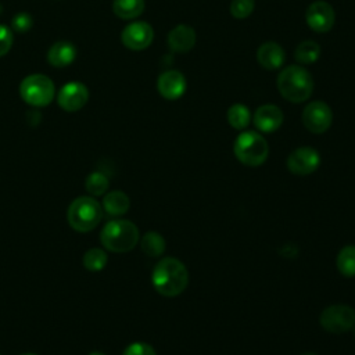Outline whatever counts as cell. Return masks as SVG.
I'll return each instance as SVG.
<instances>
[{"mask_svg": "<svg viewBox=\"0 0 355 355\" xmlns=\"http://www.w3.org/2000/svg\"><path fill=\"white\" fill-rule=\"evenodd\" d=\"M154 39V29L146 21H135L128 24L122 33L121 42L125 47L133 51H140L147 49Z\"/></svg>", "mask_w": 355, "mask_h": 355, "instance_id": "10", "label": "cell"}, {"mask_svg": "<svg viewBox=\"0 0 355 355\" xmlns=\"http://www.w3.org/2000/svg\"><path fill=\"white\" fill-rule=\"evenodd\" d=\"M90 355H105V354H103V352H98V351H94V352H92Z\"/></svg>", "mask_w": 355, "mask_h": 355, "instance_id": "30", "label": "cell"}, {"mask_svg": "<svg viewBox=\"0 0 355 355\" xmlns=\"http://www.w3.org/2000/svg\"><path fill=\"white\" fill-rule=\"evenodd\" d=\"M196 31L190 25L179 24L169 31L166 42L168 47L175 53H187L196 44Z\"/></svg>", "mask_w": 355, "mask_h": 355, "instance_id": "15", "label": "cell"}, {"mask_svg": "<svg viewBox=\"0 0 355 355\" xmlns=\"http://www.w3.org/2000/svg\"><path fill=\"white\" fill-rule=\"evenodd\" d=\"M301 355H318V354H315V352H304Z\"/></svg>", "mask_w": 355, "mask_h": 355, "instance_id": "31", "label": "cell"}, {"mask_svg": "<svg viewBox=\"0 0 355 355\" xmlns=\"http://www.w3.org/2000/svg\"><path fill=\"white\" fill-rule=\"evenodd\" d=\"M254 7H255L254 0H232L229 10L234 18L244 19L252 14Z\"/></svg>", "mask_w": 355, "mask_h": 355, "instance_id": "26", "label": "cell"}, {"mask_svg": "<svg viewBox=\"0 0 355 355\" xmlns=\"http://www.w3.org/2000/svg\"><path fill=\"white\" fill-rule=\"evenodd\" d=\"M32 25H33L32 15L28 12H24V11L15 14L11 19V29L18 33L28 32L32 28Z\"/></svg>", "mask_w": 355, "mask_h": 355, "instance_id": "27", "label": "cell"}, {"mask_svg": "<svg viewBox=\"0 0 355 355\" xmlns=\"http://www.w3.org/2000/svg\"><path fill=\"white\" fill-rule=\"evenodd\" d=\"M284 60H286L284 50L276 42H265L257 50L258 64L268 71L279 69L283 65Z\"/></svg>", "mask_w": 355, "mask_h": 355, "instance_id": "16", "label": "cell"}, {"mask_svg": "<svg viewBox=\"0 0 355 355\" xmlns=\"http://www.w3.org/2000/svg\"><path fill=\"white\" fill-rule=\"evenodd\" d=\"M67 219L73 230L80 233L90 232L101 222L103 207L90 196L78 197L69 204Z\"/></svg>", "mask_w": 355, "mask_h": 355, "instance_id": "4", "label": "cell"}, {"mask_svg": "<svg viewBox=\"0 0 355 355\" xmlns=\"http://www.w3.org/2000/svg\"><path fill=\"white\" fill-rule=\"evenodd\" d=\"M305 21L308 26L318 33L329 32L336 21L333 7L324 0H316L309 4L305 11Z\"/></svg>", "mask_w": 355, "mask_h": 355, "instance_id": "11", "label": "cell"}, {"mask_svg": "<svg viewBox=\"0 0 355 355\" xmlns=\"http://www.w3.org/2000/svg\"><path fill=\"white\" fill-rule=\"evenodd\" d=\"M286 164L287 169L294 175H311L320 165V154L318 153V150L309 146L298 147L288 154Z\"/></svg>", "mask_w": 355, "mask_h": 355, "instance_id": "9", "label": "cell"}, {"mask_svg": "<svg viewBox=\"0 0 355 355\" xmlns=\"http://www.w3.org/2000/svg\"><path fill=\"white\" fill-rule=\"evenodd\" d=\"M122 355H157L155 349L153 345L147 344V343H141V341H137V343H132L129 344Z\"/></svg>", "mask_w": 355, "mask_h": 355, "instance_id": "28", "label": "cell"}, {"mask_svg": "<svg viewBox=\"0 0 355 355\" xmlns=\"http://www.w3.org/2000/svg\"><path fill=\"white\" fill-rule=\"evenodd\" d=\"M336 265L338 272L345 277L355 276V245L349 244L340 250L337 254Z\"/></svg>", "mask_w": 355, "mask_h": 355, "instance_id": "22", "label": "cell"}, {"mask_svg": "<svg viewBox=\"0 0 355 355\" xmlns=\"http://www.w3.org/2000/svg\"><path fill=\"white\" fill-rule=\"evenodd\" d=\"M139 229L128 219H114L105 223L100 233L101 244L111 252H128L139 243Z\"/></svg>", "mask_w": 355, "mask_h": 355, "instance_id": "3", "label": "cell"}, {"mask_svg": "<svg viewBox=\"0 0 355 355\" xmlns=\"http://www.w3.org/2000/svg\"><path fill=\"white\" fill-rule=\"evenodd\" d=\"M108 257L101 248H90L83 255V266L90 272H100L107 265Z\"/></svg>", "mask_w": 355, "mask_h": 355, "instance_id": "24", "label": "cell"}, {"mask_svg": "<svg viewBox=\"0 0 355 355\" xmlns=\"http://www.w3.org/2000/svg\"><path fill=\"white\" fill-rule=\"evenodd\" d=\"M320 55V47L313 40H304L301 42L294 50V58L300 64H312Z\"/></svg>", "mask_w": 355, "mask_h": 355, "instance_id": "23", "label": "cell"}, {"mask_svg": "<svg viewBox=\"0 0 355 355\" xmlns=\"http://www.w3.org/2000/svg\"><path fill=\"white\" fill-rule=\"evenodd\" d=\"M21 98L32 107H46L55 96L53 80L43 73H32L22 79L19 85Z\"/></svg>", "mask_w": 355, "mask_h": 355, "instance_id": "6", "label": "cell"}, {"mask_svg": "<svg viewBox=\"0 0 355 355\" xmlns=\"http://www.w3.org/2000/svg\"><path fill=\"white\" fill-rule=\"evenodd\" d=\"M89 100V89L80 82H68L57 93L58 105L68 112L79 111Z\"/></svg>", "mask_w": 355, "mask_h": 355, "instance_id": "12", "label": "cell"}, {"mask_svg": "<svg viewBox=\"0 0 355 355\" xmlns=\"http://www.w3.org/2000/svg\"><path fill=\"white\" fill-rule=\"evenodd\" d=\"M76 57V47L67 40L55 42L47 51V61L55 68H64L73 62Z\"/></svg>", "mask_w": 355, "mask_h": 355, "instance_id": "17", "label": "cell"}, {"mask_svg": "<svg viewBox=\"0 0 355 355\" xmlns=\"http://www.w3.org/2000/svg\"><path fill=\"white\" fill-rule=\"evenodd\" d=\"M283 111L275 104H263L254 112L252 122L255 128L262 133H273L283 123Z\"/></svg>", "mask_w": 355, "mask_h": 355, "instance_id": "14", "label": "cell"}, {"mask_svg": "<svg viewBox=\"0 0 355 355\" xmlns=\"http://www.w3.org/2000/svg\"><path fill=\"white\" fill-rule=\"evenodd\" d=\"M1 12H3V6L0 4V14H1Z\"/></svg>", "mask_w": 355, "mask_h": 355, "instance_id": "32", "label": "cell"}, {"mask_svg": "<svg viewBox=\"0 0 355 355\" xmlns=\"http://www.w3.org/2000/svg\"><path fill=\"white\" fill-rule=\"evenodd\" d=\"M151 283L158 294L169 298L178 297L189 284V270L180 259L166 257L154 266Z\"/></svg>", "mask_w": 355, "mask_h": 355, "instance_id": "1", "label": "cell"}, {"mask_svg": "<svg viewBox=\"0 0 355 355\" xmlns=\"http://www.w3.org/2000/svg\"><path fill=\"white\" fill-rule=\"evenodd\" d=\"M301 119L306 130L315 135H320L331 126L333 112L331 108L324 101L316 100L305 105Z\"/></svg>", "mask_w": 355, "mask_h": 355, "instance_id": "8", "label": "cell"}, {"mask_svg": "<svg viewBox=\"0 0 355 355\" xmlns=\"http://www.w3.org/2000/svg\"><path fill=\"white\" fill-rule=\"evenodd\" d=\"M144 0H114L112 11L121 19H135L143 14Z\"/></svg>", "mask_w": 355, "mask_h": 355, "instance_id": "19", "label": "cell"}, {"mask_svg": "<svg viewBox=\"0 0 355 355\" xmlns=\"http://www.w3.org/2000/svg\"><path fill=\"white\" fill-rule=\"evenodd\" d=\"M233 153L243 165L254 168L262 165L268 159L269 146L261 133L255 130H244L236 137Z\"/></svg>", "mask_w": 355, "mask_h": 355, "instance_id": "5", "label": "cell"}, {"mask_svg": "<svg viewBox=\"0 0 355 355\" xmlns=\"http://www.w3.org/2000/svg\"><path fill=\"white\" fill-rule=\"evenodd\" d=\"M22 355H36V354H22Z\"/></svg>", "mask_w": 355, "mask_h": 355, "instance_id": "33", "label": "cell"}, {"mask_svg": "<svg viewBox=\"0 0 355 355\" xmlns=\"http://www.w3.org/2000/svg\"><path fill=\"white\" fill-rule=\"evenodd\" d=\"M277 89L283 98L290 103H304L312 96V75L301 65H288L277 76Z\"/></svg>", "mask_w": 355, "mask_h": 355, "instance_id": "2", "label": "cell"}, {"mask_svg": "<svg viewBox=\"0 0 355 355\" xmlns=\"http://www.w3.org/2000/svg\"><path fill=\"white\" fill-rule=\"evenodd\" d=\"M319 322L329 333L340 334L349 331L355 327V309L347 304H333L323 309Z\"/></svg>", "mask_w": 355, "mask_h": 355, "instance_id": "7", "label": "cell"}, {"mask_svg": "<svg viewBox=\"0 0 355 355\" xmlns=\"http://www.w3.org/2000/svg\"><path fill=\"white\" fill-rule=\"evenodd\" d=\"M12 46L11 29L6 25H0V57L6 55Z\"/></svg>", "mask_w": 355, "mask_h": 355, "instance_id": "29", "label": "cell"}, {"mask_svg": "<svg viewBox=\"0 0 355 355\" xmlns=\"http://www.w3.org/2000/svg\"><path fill=\"white\" fill-rule=\"evenodd\" d=\"M140 247L146 255L151 258H157L164 254L166 243L162 234L157 232H147L140 240Z\"/></svg>", "mask_w": 355, "mask_h": 355, "instance_id": "20", "label": "cell"}, {"mask_svg": "<svg viewBox=\"0 0 355 355\" xmlns=\"http://www.w3.org/2000/svg\"><path fill=\"white\" fill-rule=\"evenodd\" d=\"M85 187L86 191L92 196H103L108 189V178L103 172L94 171L90 175H87Z\"/></svg>", "mask_w": 355, "mask_h": 355, "instance_id": "25", "label": "cell"}, {"mask_svg": "<svg viewBox=\"0 0 355 355\" xmlns=\"http://www.w3.org/2000/svg\"><path fill=\"white\" fill-rule=\"evenodd\" d=\"M157 90L165 100H178L186 92V78L180 71L168 69L158 76Z\"/></svg>", "mask_w": 355, "mask_h": 355, "instance_id": "13", "label": "cell"}, {"mask_svg": "<svg viewBox=\"0 0 355 355\" xmlns=\"http://www.w3.org/2000/svg\"><path fill=\"white\" fill-rule=\"evenodd\" d=\"M101 207L110 216H121L128 212L130 207V200L126 193L121 190H114L104 196Z\"/></svg>", "mask_w": 355, "mask_h": 355, "instance_id": "18", "label": "cell"}, {"mask_svg": "<svg viewBox=\"0 0 355 355\" xmlns=\"http://www.w3.org/2000/svg\"><path fill=\"white\" fill-rule=\"evenodd\" d=\"M226 118H227L229 125H230L233 129L241 130V129H245V128L250 125L251 112H250V110H248L247 105L240 104V103H236V104H233V105L229 107V110H227V112H226Z\"/></svg>", "mask_w": 355, "mask_h": 355, "instance_id": "21", "label": "cell"}]
</instances>
